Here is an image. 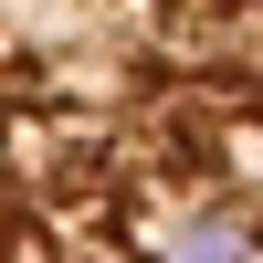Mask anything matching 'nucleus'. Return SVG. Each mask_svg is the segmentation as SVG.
Wrapping results in <instances>:
<instances>
[{
  "mask_svg": "<svg viewBox=\"0 0 263 263\" xmlns=\"http://www.w3.org/2000/svg\"><path fill=\"white\" fill-rule=\"evenodd\" d=\"M0 263H263V0H0Z\"/></svg>",
  "mask_w": 263,
  "mask_h": 263,
  "instance_id": "nucleus-1",
  "label": "nucleus"
}]
</instances>
